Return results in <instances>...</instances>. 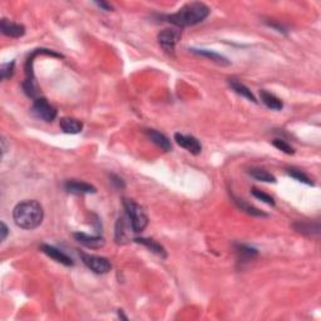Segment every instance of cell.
I'll use <instances>...</instances> for the list:
<instances>
[{
    "label": "cell",
    "instance_id": "obj_1",
    "mask_svg": "<svg viewBox=\"0 0 321 321\" xmlns=\"http://www.w3.org/2000/svg\"><path fill=\"white\" fill-rule=\"evenodd\" d=\"M210 8L205 3L193 2L184 5L178 12L168 15L167 17V22L171 23L172 25H174L178 29H181V28H187L200 24V23H202L210 15Z\"/></svg>",
    "mask_w": 321,
    "mask_h": 321
},
{
    "label": "cell",
    "instance_id": "obj_2",
    "mask_svg": "<svg viewBox=\"0 0 321 321\" xmlns=\"http://www.w3.org/2000/svg\"><path fill=\"white\" fill-rule=\"evenodd\" d=\"M15 225L23 230H34L40 226L44 218V211L35 200H27L18 203L13 211Z\"/></svg>",
    "mask_w": 321,
    "mask_h": 321
},
{
    "label": "cell",
    "instance_id": "obj_3",
    "mask_svg": "<svg viewBox=\"0 0 321 321\" xmlns=\"http://www.w3.org/2000/svg\"><path fill=\"white\" fill-rule=\"evenodd\" d=\"M123 206L124 210H126V216L128 217L130 225H132L133 232L134 234L142 232L148 225V217L146 215L145 210L138 203H135L132 200H128V198H124Z\"/></svg>",
    "mask_w": 321,
    "mask_h": 321
},
{
    "label": "cell",
    "instance_id": "obj_4",
    "mask_svg": "<svg viewBox=\"0 0 321 321\" xmlns=\"http://www.w3.org/2000/svg\"><path fill=\"white\" fill-rule=\"evenodd\" d=\"M30 111H32L34 117L44 122H53L57 118V113H58L57 109L44 97H39L34 101Z\"/></svg>",
    "mask_w": 321,
    "mask_h": 321
},
{
    "label": "cell",
    "instance_id": "obj_5",
    "mask_svg": "<svg viewBox=\"0 0 321 321\" xmlns=\"http://www.w3.org/2000/svg\"><path fill=\"white\" fill-rule=\"evenodd\" d=\"M80 257H82L83 263L89 268L90 271H93L95 273H98V275H103V273H107L111 271L112 268V263L108 258L102 257V256H96V255H88L82 252L80 254Z\"/></svg>",
    "mask_w": 321,
    "mask_h": 321
},
{
    "label": "cell",
    "instance_id": "obj_6",
    "mask_svg": "<svg viewBox=\"0 0 321 321\" xmlns=\"http://www.w3.org/2000/svg\"><path fill=\"white\" fill-rule=\"evenodd\" d=\"M181 38V29L178 28H167L158 34V43L167 53H173L176 44Z\"/></svg>",
    "mask_w": 321,
    "mask_h": 321
},
{
    "label": "cell",
    "instance_id": "obj_7",
    "mask_svg": "<svg viewBox=\"0 0 321 321\" xmlns=\"http://www.w3.org/2000/svg\"><path fill=\"white\" fill-rule=\"evenodd\" d=\"M174 141L177 142V145L181 146L182 148L187 150L189 152H191L192 155H200V153L202 152V145H201L200 141L196 137H193V135L176 133V134H174Z\"/></svg>",
    "mask_w": 321,
    "mask_h": 321
},
{
    "label": "cell",
    "instance_id": "obj_8",
    "mask_svg": "<svg viewBox=\"0 0 321 321\" xmlns=\"http://www.w3.org/2000/svg\"><path fill=\"white\" fill-rule=\"evenodd\" d=\"M130 232H133L132 225L127 216H122L116 223V241L118 244H126L130 240Z\"/></svg>",
    "mask_w": 321,
    "mask_h": 321
},
{
    "label": "cell",
    "instance_id": "obj_9",
    "mask_svg": "<svg viewBox=\"0 0 321 321\" xmlns=\"http://www.w3.org/2000/svg\"><path fill=\"white\" fill-rule=\"evenodd\" d=\"M65 191L72 193V195H88V193H96L97 190L95 186L83 181H75V179H69L64 184Z\"/></svg>",
    "mask_w": 321,
    "mask_h": 321
},
{
    "label": "cell",
    "instance_id": "obj_10",
    "mask_svg": "<svg viewBox=\"0 0 321 321\" xmlns=\"http://www.w3.org/2000/svg\"><path fill=\"white\" fill-rule=\"evenodd\" d=\"M41 251H43L44 254L47 255V256L53 258V260H56L57 262L62 263V265H64V266L74 265L73 260L69 256H68V255H65L63 251L58 250L57 247L51 246V245H41Z\"/></svg>",
    "mask_w": 321,
    "mask_h": 321
},
{
    "label": "cell",
    "instance_id": "obj_11",
    "mask_svg": "<svg viewBox=\"0 0 321 321\" xmlns=\"http://www.w3.org/2000/svg\"><path fill=\"white\" fill-rule=\"evenodd\" d=\"M73 236L80 245L88 247V249H101L106 244L104 239L101 236H89V235L83 234V232H75Z\"/></svg>",
    "mask_w": 321,
    "mask_h": 321
},
{
    "label": "cell",
    "instance_id": "obj_12",
    "mask_svg": "<svg viewBox=\"0 0 321 321\" xmlns=\"http://www.w3.org/2000/svg\"><path fill=\"white\" fill-rule=\"evenodd\" d=\"M0 29L4 35L10 36V38H20L25 34V27L22 24H17L8 19H2L0 22Z\"/></svg>",
    "mask_w": 321,
    "mask_h": 321
},
{
    "label": "cell",
    "instance_id": "obj_13",
    "mask_svg": "<svg viewBox=\"0 0 321 321\" xmlns=\"http://www.w3.org/2000/svg\"><path fill=\"white\" fill-rule=\"evenodd\" d=\"M294 228L297 232L306 236H319L320 235V222H311V221H297L294 223Z\"/></svg>",
    "mask_w": 321,
    "mask_h": 321
},
{
    "label": "cell",
    "instance_id": "obj_14",
    "mask_svg": "<svg viewBox=\"0 0 321 321\" xmlns=\"http://www.w3.org/2000/svg\"><path fill=\"white\" fill-rule=\"evenodd\" d=\"M146 134H147V137L150 138V140L152 141L156 146H158L161 150L166 151V152H168V151L172 150L171 141H169L168 138L163 134V133L158 132V130L156 129H147L146 130Z\"/></svg>",
    "mask_w": 321,
    "mask_h": 321
},
{
    "label": "cell",
    "instance_id": "obj_15",
    "mask_svg": "<svg viewBox=\"0 0 321 321\" xmlns=\"http://www.w3.org/2000/svg\"><path fill=\"white\" fill-rule=\"evenodd\" d=\"M235 251H236L237 254V260H239V262H247V261L254 260L258 254L256 249L242 244L235 245Z\"/></svg>",
    "mask_w": 321,
    "mask_h": 321
},
{
    "label": "cell",
    "instance_id": "obj_16",
    "mask_svg": "<svg viewBox=\"0 0 321 321\" xmlns=\"http://www.w3.org/2000/svg\"><path fill=\"white\" fill-rule=\"evenodd\" d=\"M134 242L143 245V246L147 247L150 251H152L153 254L158 255V256H161L162 258L167 257V252H166V250H164V247L162 246V245L158 244L157 241H155V240L146 239V237H135Z\"/></svg>",
    "mask_w": 321,
    "mask_h": 321
},
{
    "label": "cell",
    "instance_id": "obj_17",
    "mask_svg": "<svg viewBox=\"0 0 321 321\" xmlns=\"http://www.w3.org/2000/svg\"><path fill=\"white\" fill-rule=\"evenodd\" d=\"M260 98L261 102H262L268 109H272V111H281V109L284 108L283 101H281L280 98H278L276 96H273L272 93H268L267 90H260Z\"/></svg>",
    "mask_w": 321,
    "mask_h": 321
},
{
    "label": "cell",
    "instance_id": "obj_18",
    "mask_svg": "<svg viewBox=\"0 0 321 321\" xmlns=\"http://www.w3.org/2000/svg\"><path fill=\"white\" fill-rule=\"evenodd\" d=\"M59 126H61L62 130L64 133H68V134H78L83 129L82 122L74 118H68V117H64L59 121Z\"/></svg>",
    "mask_w": 321,
    "mask_h": 321
},
{
    "label": "cell",
    "instance_id": "obj_19",
    "mask_svg": "<svg viewBox=\"0 0 321 321\" xmlns=\"http://www.w3.org/2000/svg\"><path fill=\"white\" fill-rule=\"evenodd\" d=\"M190 51H191L192 53L197 54V56L205 57V58L211 59V61L215 62V63H217L220 65H230L231 64V62H230L228 59L226 58V57L221 56V54L216 53V52L207 51V49H196V48H191Z\"/></svg>",
    "mask_w": 321,
    "mask_h": 321
},
{
    "label": "cell",
    "instance_id": "obj_20",
    "mask_svg": "<svg viewBox=\"0 0 321 321\" xmlns=\"http://www.w3.org/2000/svg\"><path fill=\"white\" fill-rule=\"evenodd\" d=\"M228 84H230V87L232 88V90H234L235 93H237L239 96L245 97V98L249 99V101H251V102H254V103H256V102H257L256 98H255L254 93H252L251 90H250L249 88L246 87V85L242 84V83L240 82V80L234 79V78H230Z\"/></svg>",
    "mask_w": 321,
    "mask_h": 321
},
{
    "label": "cell",
    "instance_id": "obj_21",
    "mask_svg": "<svg viewBox=\"0 0 321 321\" xmlns=\"http://www.w3.org/2000/svg\"><path fill=\"white\" fill-rule=\"evenodd\" d=\"M250 176L260 182H267V184H276V177L262 168H251L249 171Z\"/></svg>",
    "mask_w": 321,
    "mask_h": 321
},
{
    "label": "cell",
    "instance_id": "obj_22",
    "mask_svg": "<svg viewBox=\"0 0 321 321\" xmlns=\"http://www.w3.org/2000/svg\"><path fill=\"white\" fill-rule=\"evenodd\" d=\"M234 202L236 203L237 207L240 208L241 211H245L246 213H249V215L251 216H257V217H266V213L262 212V211H260L258 208L254 207V206L249 205L247 202H245V200H241V198H237L234 196Z\"/></svg>",
    "mask_w": 321,
    "mask_h": 321
},
{
    "label": "cell",
    "instance_id": "obj_23",
    "mask_svg": "<svg viewBox=\"0 0 321 321\" xmlns=\"http://www.w3.org/2000/svg\"><path fill=\"white\" fill-rule=\"evenodd\" d=\"M288 174L290 177H292V178L296 179V181L301 182V184L309 185V186H314V182H312L311 179L309 178V176L305 174L301 169H297V168H294V167H291V168H288Z\"/></svg>",
    "mask_w": 321,
    "mask_h": 321
},
{
    "label": "cell",
    "instance_id": "obj_24",
    "mask_svg": "<svg viewBox=\"0 0 321 321\" xmlns=\"http://www.w3.org/2000/svg\"><path fill=\"white\" fill-rule=\"evenodd\" d=\"M272 145L275 146L278 150H280L281 152L286 153V155H294L295 150L291 145L288 142V141L283 140V138H276V140L272 141Z\"/></svg>",
    "mask_w": 321,
    "mask_h": 321
},
{
    "label": "cell",
    "instance_id": "obj_25",
    "mask_svg": "<svg viewBox=\"0 0 321 321\" xmlns=\"http://www.w3.org/2000/svg\"><path fill=\"white\" fill-rule=\"evenodd\" d=\"M251 192H252V195H254L255 197L257 198V200L262 201V202L267 203V205H270V206H275V200H273V198L271 197L270 195H267V193L260 191V190H257V189H252Z\"/></svg>",
    "mask_w": 321,
    "mask_h": 321
},
{
    "label": "cell",
    "instance_id": "obj_26",
    "mask_svg": "<svg viewBox=\"0 0 321 321\" xmlns=\"http://www.w3.org/2000/svg\"><path fill=\"white\" fill-rule=\"evenodd\" d=\"M14 65L15 62H9V63H5L0 67V75H2V79L5 80L8 78H10L14 73Z\"/></svg>",
    "mask_w": 321,
    "mask_h": 321
},
{
    "label": "cell",
    "instance_id": "obj_27",
    "mask_svg": "<svg viewBox=\"0 0 321 321\" xmlns=\"http://www.w3.org/2000/svg\"><path fill=\"white\" fill-rule=\"evenodd\" d=\"M111 179H112V184H114L117 186V189H124L126 187V184H124L123 179L121 178V177L118 176H111Z\"/></svg>",
    "mask_w": 321,
    "mask_h": 321
},
{
    "label": "cell",
    "instance_id": "obj_28",
    "mask_svg": "<svg viewBox=\"0 0 321 321\" xmlns=\"http://www.w3.org/2000/svg\"><path fill=\"white\" fill-rule=\"evenodd\" d=\"M96 5H98L99 8H102L103 10H106V12H111L113 8H112V5H109L108 3H104V2H96Z\"/></svg>",
    "mask_w": 321,
    "mask_h": 321
},
{
    "label": "cell",
    "instance_id": "obj_29",
    "mask_svg": "<svg viewBox=\"0 0 321 321\" xmlns=\"http://www.w3.org/2000/svg\"><path fill=\"white\" fill-rule=\"evenodd\" d=\"M8 234H9V230H8V226L5 225L4 222H2V242L5 241V239H7Z\"/></svg>",
    "mask_w": 321,
    "mask_h": 321
},
{
    "label": "cell",
    "instance_id": "obj_30",
    "mask_svg": "<svg viewBox=\"0 0 321 321\" xmlns=\"http://www.w3.org/2000/svg\"><path fill=\"white\" fill-rule=\"evenodd\" d=\"M118 315H119V317H121V319L128 320V317H127V316H124V315H123V311H122V310H119V311H118Z\"/></svg>",
    "mask_w": 321,
    "mask_h": 321
}]
</instances>
